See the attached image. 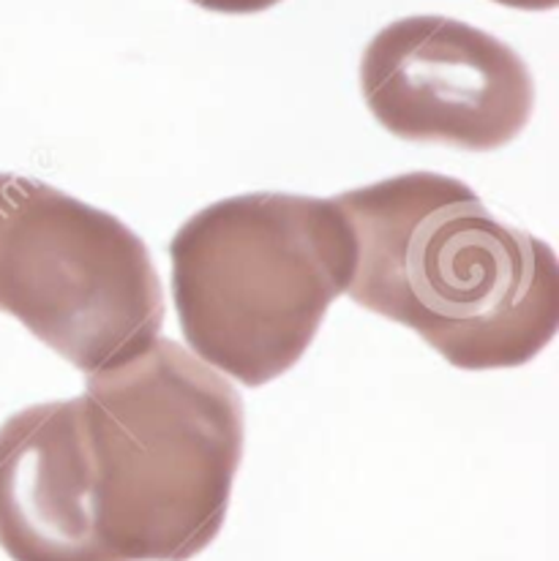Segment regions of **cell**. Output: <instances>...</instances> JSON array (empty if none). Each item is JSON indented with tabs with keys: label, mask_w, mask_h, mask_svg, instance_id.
Wrapping results in <instances>:
<instances>
[{
	"label": "cell",
	"mask_w": 559,
	"mask_h": 561,
	"mask_svg": "<svg viewBox=\"0 0 559 561\" xmlns=\"http://www.w3.org/2000/svg\"><path fill=\"white\" fill-rule=\"evenodd\" d=\"M333 202L357 240L346 295L415 330L453 368H516L551 344L555 251L494 216L472 186L440 172H404Z\"/></svg>",
	"instance_id": "obj_1"
},
{
	"label": "cell",
	"mask_w": 559,
	"mask_h": 561,
	"mask_svg": "<svg viewBox=\"0 0 559 561\" xmlns=\"http://www.w3.org/2000/svg\"><path fill=\"white\" fill-rule=\"evenodd\" d=\"M99 535L117 561H189L219 537L243 458L238 387L156 339L85 376Z\"/></svg>",
	"instance_id": "obj_2"
},
{
	"label": "cell",
	"mask_w": 559,
	"mask_h": 561,
	"mask_svg": "<svg viewBox=\"0 0 559 561\" xmlns=\"http://www.w3.org/2000/svg\"><path fill=\"white\" fill-rule=\"evenodd\" d=\"M172 302L189 352L243 387L298 366L357 267L352 224L331 199L227 196L170 243Z\"/></svg>",
	"instance_id": "obj_3"
},
{
	"label": "cell",
	"mask_w": 559,
	"mask_h": 561,
	"mask_svg": "<svg viewBox=\"0 0 559 561\" xmlns=\"http://www.w3.org/2000/svg\"><path fill=\"white\" fill-rule=\"evenodd\" d=\"M0 311L88 376L161 339L164 286L145 240L121 218L0 172Z\"/></svg>",
	"instance_id": "obj_4"
},
{
	"label": "cell",
	"mask_w": 559,
	"mask_h": 561,
	"mask_svg": "<svg viewBox=\"0 0 559 561\" xmlns=\"http://www.w3.org/2000/svg\"><path fill=\"white\" fill-rule=\"evenodd\" d=\"M361 93L393 137L469 153L511 145L535 110L522 55L494 33L440 14L385 25L363 49Z\"/></svg>",
	"instance_id": "obj_5"
},
{
	"label": "cell",
	"mask_w": 559,
	"mask_h": 561,
	"mask_svg": "<svg viewBox=\"0 0 559 561\" xmlns=\"http://www.w3.org/2000/svg\"><path fill=\"white\" fill-rule=\"evenodd\" d=\"M0 548L11 561H117L99 535L82 396L36 403L0 425Z\"/></svg>",
	"instance_id": "obj_6"
},
{
	"label": "cell",
	"mask_w": 559,
	"mask_h": 561,
	"mask_svg": "<svg viewBox=\"0 0 559 561\" xmlns=\"http://www.w3.org/2000/svg\"><path fill=\"white\" fill-rule=\"evenodd\" d=\"M192 3L205 11H216V14H260L282 0H192Z\"/></svg>",
	"instance_id": "obj_7"
},
{
	"label": "cell",
	"mask_w": 559,
	"mask_h": 561,
	"mask_svg": "<svg viewBox=\"0 0 559 561\" xmlns=\"http://www.w3.org/2000/svg\"><path fill=\"white\" fill-rule=\"evenodd\" d=\"M494 3L516 11H551L557 9L559 0H494Z\"/></svg>",
	"instance_id": "obj_8"
}]
</instances>
